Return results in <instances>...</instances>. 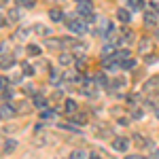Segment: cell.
<instances>
[{
  "mask_svg": "<svg viewBox=\"0 0 159 159\" xmlns=\"http://www.w3.org/2000/svg\"><path fill=\"white\" fill-rule=\"evenodd\" d=\"M21 70H24L25 76H32V74L36 72V70H34V66H30V64H24V66H21Z\"/></svg>",
  "mask_w": 159,
  "mask_h": 159,
  "instance_id": "27",
  "label": "cell"
},
{
  "mask_svg": "<svg viewBox=\"0 0 159 159\" xmlns=\"http://www.w3.org/2000/svg\"><path fill=\"white\" fill-rule=\"evenodd\" d=\"M74 66H76V68H79V70H81V68H83V66H85V60H83V57H79V60L74 61Z\"/></svg>",
  "mask_w": 159,
  "mask_h": 159,
  "instance_id": "36",
  "label": "cell"
},
{
  "mask_svg": "<svg viewBox=\"0 0 159 159\" xmlns=\"http://www.w3.org/2000/svg\"><path fill=\"white\" fill-rule=\"evenodd\" d=\"M45 47H47V49H61V40H55V38H47V40H45Z\"/></svg>",
  "mask_w": 159,
  "mask_h": 159,
  "instance_id": "15",
  "label": "cell"
},
{
  "mask_svg": "<svg viewBox=\"0 0 159 159\" xmlns=\"http://www.w3.org/2000/svg\"><path fill=\"white\" fill-rule=\"evenodd\" d=\"M13 66V57H7V55H2V68L7 70V68H11Z\"/></svg>",
  "mask_w": 159,
  "mask_h": 159,
  "instance_id": "31",
  "label": "cell"
},
{
  "mask_svg": "<svg viewBox=\"0 0 159 159\" xmlns=\"http://www.w3.org/2000/svg\"><path fill=\"white\" fill-rule=\"evenodd\" d=\"M138 47H140V53H151V49H153V40H151V38H142Z\"/></svg>",
  "mask_w": 159,
  "mask_h": 159,
  "instance_id": "9",
  "label": "cell"
},
{
  "mask_svg": "<svg viewBox=\"0 0 159 159\" xmlns=\"http://www.w3.org/2000/svg\"><path fill=\"white\" fill-rule=\"evenodd\" d=\"M119 66H121V61L117 60V57H110V60L106 57V60H104V70H106V72H115Z\"/></svg>",
  "mask_w": 159,
  "mask_h": 159,
  "instance_id": "6",
  "label": "cell"
},
{
  "mask_svg": "<svg viewBox=\"0 0 159 159\" xmlns=\"http://www.w3.org/2000/svg\"><path fill=\"white\" fill-rule=\"evenodd\" d=\"M36 108H40V110H45V108H49V102H47V98H43L40 93H36L34 96V102H32Z\"/></svg>",
  "mask_w": 159,
  "mask_h": 159,
  "instance_id": "8",
  "label": "cell"
},
{
  "mask_svg": "<svg viewBox=\"0 0 159 159\" xmlns=\"http://www.w3.org/2000/svg\"><path fill=\"white\" fill-rule=\"evenodd\" d=\"M47 66H49V61H47V60H43L40 64H38V68H43V70H47Z\"/></svg>",
  "mask_w": 159,
  "mask_h": 159,
  "instance_id": "38",
  "label": "cell"
},
{
  "mask_svg": "<svg viewBox=\"0 0 159 159\" xmlns=\"http://www.w3.org/2000/svg\"><path fill=\"white\" fill-rule=\"evenodd\" d=\"M7 17H9V21H19V17H21V15H19V7H17V9H11Z\"/></svg>",
  "mask_w": 159,
  "mask_h": 159,
  "instance_id": "22",
  "label": "cell"
},
{
  "mask_svg": "<svg viewBox=\"0 0 159 159\" xmlns=\"http://www.w3.org/2000/svg\"><path fill=\"white\" fill-rule=\"evenodd\" d=\"M60 79H61L60 70H53V72H51V81H53V83H57V81H60Z\"/></svg>",
  "mask_w": 159,
  "mask_h": 159,
  "instance_id": "34",
  "label": "cell"
},
{
  "mask_svg": "<svg viewBox=\"0 0 159 159\" xmlns=\"http://www.w3.org/2000/svg\"><path fill=\"white\" fill-rule=\"evenodd\" d=\"M76 17L83 19L85 24H93V21H96V15H93V7H91V2L76 4Z\"/></svg>",
  "mask_w": 159,
  "mask_h": 159,
  "instance_id": "1",
  "label": "cell"
},
{
  "mask_svg": "<svg viewBox=\"0 0 159 159\" xmlns=\"http://www.w3.org/2000/svg\"><path fill=\"white\" fill-rule=\"evenodd\" d=\"M7 53H9V45H7V43H2V55H7Z\"/></svg>",
  "mask_w": 159,
  "mask_h": 159,
  "instance_id": "39",
  "label": "cell"
},
{
  "mask_svg": "<svg viewBox=\"0 0 159 159\" xmlns=\"http://www.w3.org/2000/svg\"><path fill=\"white\" fill-rule=\"evenodd\" d=\"M13 100V91H11V87L9 89H2V102H11Z\"/></svg>",
  "mask_w": 159,
  "mask_h": 159,
  "instance_id": "26",
  "label": "cell"
},
{
  "mask_svg": "<svg viewBox=\"0 0 159 159\" xmlns=\"http://www.w3.org/2000/svg\"><path fill=\"white\" fill-rule=\"evenodd\" d=\"M24 93H28V96H36V89H34V85H32V83L24 85Z\"/></svg>",
  "mask_w": 159,
  "mask_h": 159,
  "instance_id": "29",
  "label": "cell"
},
{
  "mask_svg": "<svg viewBox=\"0 0 159 159\" xmlns=\"http://www.w3.org/2000/svg\"><path fill=\"white\" fill-rule=\"evenodd\" d=\"M61 98H64V93H61V91H55V93H53V100H55V102L61 100Z\"/></svg>",
  "mask_w": 159,
  "mask_h": 159,
  "instance_id": "37",
  "label": "cell"
},
{
  "mask_svg": "<svg viewBox=\"0 0 159 159\" xmlns=\"http://www.w3.org/2000/svg\"><path fill=\"white\" fill-rule=\"evenodd\" d=\"M55 119H57V112H55V110H51V108L40 110V121L51 123V121H55Z\"/></svg>",
  "mask_w": 159,
  "mask_h": 159,
  "instance_id": "5",
  "label": "cell"
},
{
  "mask_svg": "<svg viewBox=\"0 0 159 159\" xmlns=\"http://www.w3.org/2000/svg\"><path fill=\"white\" fill-rule=\"evenodd\" d=\"M89 159H100V155H98V153H91V155H89Z\"/></svg>",
  "mask_w": 159,
  "mask_h": 159,
  "instance_id": "40",
  "label": "cell"
},
{
  "mask_svg": "<svg viewBox=\"0 0 159 159\" xmlns=\"http://www.w3.org/2000/svg\"><path fill=\"white\" fill-rule=\"evenodd\" d=\"M93 83H98L100 87H106V85H108V81H106V76H104V74H93Z\"/></svg>",
  "mask_w": 159,
  "mask_h": 159,
  "instance_id": "21",
  "label": "cell"
},
{
  "mask_svg": "<svg viewBox=\"0 0 159 159\" xmlns=\"http://www.w3.org/2000/svg\"><path fill=\"white\" fill-rule=\"evenodd\" d=\"M30 32H32L30 28H19L17 34H15V40H25V38L30 36Z\"/></svg>",
  "mask_w": 159,
  "mask_h": 159,
  "instance_id": "11",
  "label": "cell"
},
{
  "mask_svg": "<svg viewBox=\"0 0 159 159\" xmlns=\"http://www.w3.org/2000/svg\"><path fill=\"white\" fill-rule=\"evenodd\" d=\"M127 7L132 11H140V9H144V2L142 0H127Z\"/></svg>",
  "mask_w": 159,
  "mask_h": 159,
  "instance_id": "17",
  "label": "cell"
},
{
  "mask_svg": "<svg viewBox=\"0 0 159 159\" xmlns=\"http://www.w3.org/2000/svg\"><path fill=\"white\" fill-rule=\"evenodd\" d=\"M76 4H83V2H91V0H74Z\"/></svg>",
  "mask_w": 159,
  "mask_h": 159,
  "instance_id": "41",
  "label": "cell"
},
{
  "mask_svg": "<svg viewBox=\"0 0 159 159\" xmlns=\"http://www.w3.org/2000/svg\"><path fill=\"white\" fill-rule=\"evenodd\" d=\"M66 104H64V108H66V112H74V110L79 108V104H76V100L72 98H68V100H64Z\"/></svg>",
  "mask_w": 159,
  "mask_h": 159,
  "instance_id": "12",
  "label": "cell"
},
{
  "mask_svg": "<svg viewBox=\"0 0 159 159\" xmlns=\"http://www.w3.org/2000/svg\"><path fill=\"white\" fill-rule=\"evenodd\" d=\"M70 159H85V151H83V148H76V151H72Z\"/></svg>",
  "mask_w": 159,
  "mask_h": 159,
  "instance_id": "28",
  "label": "cell"
},
{
  "mask_svg": "<svg viewBox=\"0 0 159 159\" xmlns=\"http://www.w3.org/2000/svg\"><path fill=\"white\" fill-rule=\"evenodd\" d=\"M32 30H34V32H38L40 36H49V34H51V30L47 28V25H43V24H36Z\"/></svg>",
  "mask_w": 159,
  "mask_h": 159,
  "instance_id": "14",
  "label": "cell"
},
{
  "mask_svg": "<svg viewBox=\"0 0 159 159\" xmlns=\"http://www.w3.org/2000/svg\"><path fill=\"white\" fill-rule=\"evenodd\" d=\"M132 117H134V119H142V117H144V112H142L140 108H134V110H132Z\"/></svg>",
  "mask_w": 159,
  "mask_h": 159,
  "instance_id": "33",
  "label": "cell"
},
{
  "mask_svg": "<svg viewBox=\"0 0 159 159\" xmlns=\"http://www.w3.org/2000/svg\"><path fill=\"white\" fill-rule=\"evenodd\" d=\"M72 61H74V57L70 55V53H66V51H64V53H60V60H57V64H60L61 68H68Z\"/></svg>",
  "mask_w": 159,
  "mask_h": 159,
  "instance_id": "7",
  "label": "cell"
},
{
  "mask_svg": "<svg viewBox=\"0 0 159 159\" xmlns=\"http://www.w3.org/2000/svg\"><path fill=\"white\" fill-rule=\"evenodd\" d=\"M15 148H17V142H15V140H4V147H2L4 153H13Z\"/></svg>",
  "mask_w": 159,
  "mask_h": 159,
  "instance_id": "19",
  "label": "cell"
},
{
  "mask_svg": "<svg viewBox=\"0 0 159 159\" xmlns=\"http://www.w3.org/2000/svg\"><path fill=\"white\" fill-rule=\"evenodd\" d=\"M36 4V0H17V7L19 9H32Z\"/></svg>",
  "mask_w": 159,
  "mask_h": 159,
  "instance_id": "20",
  "label": "cell"
},
{
  "mask_svg": "<svg viewBox=\"0 0 159 159\" xmlns=\"http://www.w3.org/2000/svg\"><path fill=\"white\" fill-rule=\"evenodd\" d=\"M155 83H159L157 76H155V79H148L147 83H144V91H155V89H157V85H155Z\"/></svg>",
  "mask_w": 159,
  "mask_h": 159,
  "instance_id": "18",
  "label": "cell"
},
{
  "mask_svg": "<svg viewBox=\"0 0 159 159\" xmlns=\"http://www.w3.org/2000/svg\"><path fill=\"white\" fill-rule=\"evenodd\" d=\"M68 28H70V32L76 34V36H81V34H85L87 32V25L83 19H79V17H74V19H68Z\"/></svg>",
  "mask_w": 159,
  "mask_h": 159,
  "instance_id": "2",
  "label": "cell"
},
{
  "mask_svg": "<svg viewBox=\"0 0 159 159\" xmlns=\"http://www.w3.org/2000/svg\"><path fill=\"white\" fill-rule=\"evenodd\" d=\"M72 51H74V55H83V53H85V45H83V43H74Z\"/></svg>",
  "mask_w": 159,
  "mask_h": 159,
  "instance_id": "24",
  "label": "cell"
},
{
  "mask_svg": "<svg viewBox=\"0 0 159 159\" xmlns=\"http://www.w3.org/2000/svg\"><path fill=\"white\" fill-rule=\"evenodd\" d=\"M15 115V110L9 106V102H2V119H11Z\"/></svg>",
  "mask_w": 159,
  "mask_h": 159,
  "instance_id": "10",
  "label": "cell"
},
{
  "mask_svg": "<svg viewBox=\"0 0 159 159\" xmlns=\"http://www.w3.org/2000/svg\"><path fill=\"white\" fill-rule=\"evenodd\" d=\"M115 53H117V51H115V47H112V45H104V49H102V55H104V57H115Z\"/></svg>",
  "mask_w": 159,
  "mask_h": 159,
  "instance_id": "23",
  "label": "cell"
},
{
  "mask_svg": "<svg viewBox=\"0 0 159 159\" xmlns=\"http://www.w3.org/2000/svg\"><path fill=\"white\" fill-rule=\"evenodd\" d=\"M28 55H40V47L38 45H30L28 47Z\"/></svg>",
  "mask_w": 159,
  "mask_h": 159,
  "instance_id": "30",
  "label": "cell"
},
{
  "mask_svg": "<svg viewBox=\"0 0 159 159\" xmlns=\"http://www.w3.org/2000/svg\"><path fill=\"white\" fill-rule=\"evenodd\" d=\"M70 121H72V123H79V125H85V123H87V117H85V115H74Z\"/></svg>",
  "mask_w": 159,
  "mask_h": 159,
  "instance_id": "25",
  "label": "cell"
},
{
  "mask_svg": "<svg viewBox=\"0 0 159 159\" xmlns=\"http://www.w3.org/2000/svg\"><path fill=\"white\" fill-rule=\"evenodd\" d=\"M155 38H157V40H159V30H155Z\"/></svg>",
  "mask_w": 159,
  "mask_h": 159,
  "instance_id": "43",
  "label": "cell"
},
{
  "mask_svg": "<svg viewBox=\"0 0 159 159\" xmlns=\"http://www.w3.org/2000/svg\"><path fill=\"white\" fill-rule=\"evenodd\" d=\"M117 17H119V21H129L132 19V13L127 11V9H119L117 11Z\"/></svg>",
  "mask_w": 159,
  "mask_h": 159,
  "instance_id": "16",
  "label": "cell"
},
{
  "mask_svg": "<svg viewBox=\"0 0 159 159\" xmlns=\"http://www.w3.org/2000/svg\"><path fill=\"white\" fill-rule=\"evenodd\" d=\"M112 148L119 151V153H127V148H129V140H127L125 136H117V138L112 140Z\"/></svg>",
  "mask_w": 159,
  "mask_h": 159,
  "instance_id": "3",
  "label": "cell"
},
{
  "mask_svg": "<svg viewBox=\"0 0 159 159\" xmlns=\"http://www.w3.org/2000/svg\"><path fill=\"white\" fill-rule=\"evenodd\" d=\"M157 19H159V13L144 11V17H142V21H144V25H148V28H153V25H157Z\"/></svg>",
  "mask_w": 159,
  "mask_h": 159,
  "instance_id": "4",
  "label": "cell"
},
{
  "mask_svg": "<svg viewBox=\"0 0 159 159\" xmlns=\"http://www.w3.org/2000/svg\"><path fill=\"white\" fill-rule=\"evenodd\" d=\"M28 108H30V106H28L25 102H19V104H17V110H19V112H25Z\"/></svg>",
  "mask_w": 159,
  "mask_h": 159,
  "instance_id": "35",
  "label": "cell"
},
{
  "mask_svg": "<svg viewBox=\"0 0 159 159\" xmlns=\"http://www.w3.org/2000/svg\"><path fill=\"white\" fill-rule=\"evenodd\" d=\"M121 66H123V68H125V70H132V68H134V66H136V61H134V60H125V61H123V64H121Z\"/></svg>",
  "mask_w": 159,
  "mask_h": 159,
  "instance_id": "32",
  "label": "cell"
},
{
  "mask_svg": "<svg viewBox=\"0 0 159 159\" xmlns=\"http://www.w3.org/2000/svg\"><path fill=\"white\" fill-rule=\"evenodd\" d=\"M49 17H51V21H64V13H61L60 9H51Z\"/></svg>",
  "mask_w": 159,
  "mask_h": 159,
  "instance_id": "13",
  "label": "cell"
},
{
  "mask_svg": "<svg viewBox=\"0 0 159 159\" xmlns=\"http://www.w3.org/2000/svg\"><path fill=\"white\" fill-rule=\"evenodd\" d=\"M127 159H142V157H140V155H129Z\"/></svg>",
  "mask_w": 159,
  "mask_h": 159,
  "instance_id": "42",
  "label": "cell"
}]
</instances>
